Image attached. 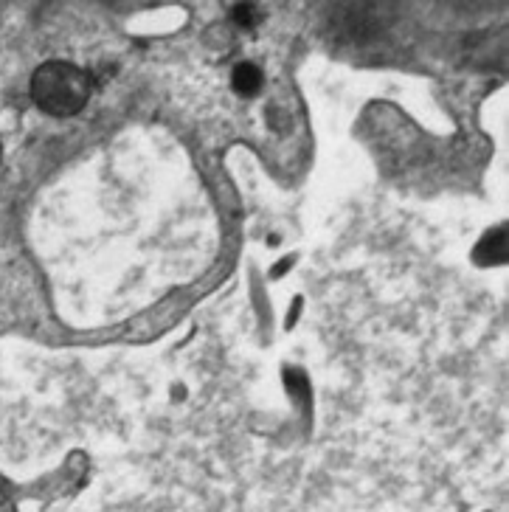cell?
Here are the masks:
<instances>
[{
    "mask_svg": "<svg viewBox=\"0 0 509 512\" xmlns=\"http://www.w3.org/2000/svg\"><path fill=\"white\" fill-rule=\"evenodd\" d=\"M0 155H3V150H0Z\"/></svg>",
    "mask_w": 509,
    "mask_h": 512,
    "instance_id": "cell-2",
    "label": "cell"
},
{
    "mask_svg": "<svg viewBox=\"0 0 509 512\" xmlns=\"http://www.w3.org/2000/svg\"><path fill=\"white\" fill-rule=\"evenodd\" d=\"M34 99L37 105L51 113H74L88 102V76L68 62H51L43 65L34 76Z\"/></svg>",
    "mask_w": 509,
    "mask_h": 512,
    "instance_id": "cell-1",
    "label": "cell"
}]
</instances>
